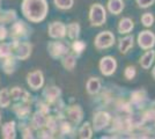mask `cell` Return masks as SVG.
I'll return each mask as SVG.
<instances>
[{"mask_svg": "<svg viewBox=\"0 0 155 139\" xmlns=\"http://www.w3.org/2000/svg\"><path fill=\"white\" fill-rule=\"evenodd\" d=\"M114 44H115V35L109 30L100 33L94 41V45L97 50L108 49V48H111Z\"/></svg>", "mask_w": 155, "mask_h": 139, "instance_id": "7", "label": "cell"}, {"mask_svg": "<svg viewBox=\"0 0 155 139\" xmlns=\"http://www.w3.org/2000/svg\"><path fill=\"white\" fill-rule=\"evenodd\" d=\"M86 89H87V93L89 95L97 94L101 91V80H100V78H95V77L89 78L87 84H86Z\"/></svg>", "mask_w": 155, "mask_h": 139, "instance_id": "21", "label": "cell"}, {"mask_svg": "<svg viewBox=\"0 0 155 139\" xmlns=\"http://www.w3.org/2000/svg\"><path fill=\"white\" fill-rule=\"evenodd\" d=\"M78 134H79V138L81 139H91L93 137V127H91V123L89 122L84 123L81 127L79 129Z\"/></svg>", "mask_w": 155, "mask_h": 139, "instance_id": "29", "label": "cell"}, {"mask_svg": "<svg viewBox=\"0 0 155 139\" xmlns=\"http://www.w3.org/2000/svg\"><path fill=\"white\" fill-rule=\"evenodd\" d=\"M31 102H26V101H20V102H14L12 104V110L16 115L19 121L23 119H29L30 114H31Z\"/></svg>", "mask_w": 155, "mask_h": 139, "instance_id": "8", "label": "cell"}, {"mask_svg": "<svg viewBox=\"0 0 155 139\" xmlns=\"http://www.w3.org/2000/svg\"><path fill=\"white\" fill-rule=\"evenodd\" d=\"M1 137L4 139H15L16 138V122L8 121L0 126Z\"/></svg>", "mask_w": 155, "mask_h": 139, "instance_id": "18", "label": "cell"}, {"mask_svg": "<svg viewBox=\"0 0 155 139\" xmlns=\"http://www.w3.org/2000/svg\"><path fill=\"white\" fill-rule=\"evenodd\" d=\"M13 45V55L18 60H27L32 52V44L28 41L11 40Z\"/></svg>", "mask_w": 155, "mask_h": 139, "instance_id": "3", "label": "cell"}, {"mask_svg": "<svg viewBox=\"0 0 155 139\" xmlns=\"http://www.w3.org/2000/svg\"><path fill=\"white\" fill-rule=\"evenodd\" d=\"M155 21L154 15L152 13H145L141 16V22L145 27H152Z\"/></svg>", "mask_w": 155, "mask_h": 139, "instance_id": "35", "label": "cell"}, {"mask_svg": "<svg viewBox=\"0 0 155 139\" xmlns=\"http://www.w3.org/2000/svg\"><path fill=\"white\" fill-rule=\"evenodd\" d=\"M136 74H137V70H136V66H133V65L126 66L125 71H124V77L127 80H132L136 77Z\"/></svg>", "mask_w": 155, "mask_h": 139, "instance_id": "36", "label": "cell"}, {"mask_svg": "<svg viewBox=\"0 0 155 139\" xmlns=\"http://www.w3.org/2000/svg\"><path fill=\"white\" fill-rule=\"evenodd\" d=\"M133 44H134V38H133V36H125L123 38H120L119 40V52L125 55V53L129 52V50L131 48H133Z\"/></svg>", "mask_w": 155, "mask_h": 139, "instance_id": "23", "label": "cell"}, {"mask_svg": "<svg viewBox=\"0 0 155 139\" xmlns=\"http://www.w3.org/2000/svg\"><path fill=\"white\" fill-rule=\"evenodd\" d=\"M11 93V98L13 102H20V101H26V102H31L34 103V98L30 95V93L26 91L25 88L19 86L13 87L12 89H9Z\"/></svg>", "mask_w": 155, "mask_h": 139, "instance_id": "14", "label": "cell"}, {"mask_svg": "<svg viewBox=\"0 0 155 139\" xmlns=\"http://www.w3.org/2000/svg\"><path fill=\"white\" fill-rule=\"evenodd\" d=\"M8 37V29H7L5 25H0V42L5 41Z\"/></svg>", "mask_w": 155, "mask_h": 139, "instance_id": "38", "label": "cell"}, {"mask_svg": "<svg viewBox=\"0 0 155 139\" xmlns=\"http://www.w3.org/2000/svg\"><path fill=\"white\" fill-rule=\"evenodd\" d=\"M100 70H101V73L105 75V77H110L114 73L116 72L117 68V61L114 57L111 56H107V57H103L100 60Z\"/></svg>", "mask_w": 155, "mask_h": 139, "instance_id": "13", "label": "cell"}, {"mask_svg": "<svg viewBox=\"0 0 155 139\" xmlns=\"http://www.w3.org/2000/svg\"><path fill=\"white\" fill-rule=\"evenodd\" d=\"M0 8H1V0H0Z\"/></svg>", "mask_w": 155, "mask_h": 139, "instance_id": "41", "label": "cell"}, {"mask_svg": "<svg viewBox=\"0 0 155 139\" xmlns=\"http://www.w3.org/2000/svg\"><path fill=\"white\" fill-rule=\"evenodd\" d=\"M89 21L91 26L101 27L107 21V12L101 4H94L89 8Z\"/></svg>", "mask_w": 155, "mask_h": 139, "instance_id": "5", "label": "cell"}, {"mask_svg": "<svg viewBox=\"0 0 155 139\" xmlns=\"http://www.w3.org/2000/svg\"><path fill=\"white\" fill-rule=\"evenodd\" d=\"M0 67L2 68V71L6 73L7 75L13 74L16 71V67H18V59H16V57L14 55H12L9 57L0 59Z\"/></svg>", "mask_w": 155, "mask_h": 139, "instance_id": "16", "label": "cell"}, {"mask_svg": "<svg viewBox=\"0 0 155 139\" xmlns=\"http://www.w3.org/2000/svg\"><path fill=\"white\" fill-rule=\"evenodd\" d=\"M15 20H18V13H16V11H14V9L0 11V25L13 23Z\"/></svg>", "mask_w": 155, "mask_h": 139, "instance_id": "20", "label": "cell"}, {"mask_svg": "<svg viewBox=\"0 0 155 139\" xmlns=\"http://www.w3.org/2000/svg\"><path fill=\"white\" fill-rule=\"evenodd\" d=\"M70 49H71V46L65 41L61 40L51 41L48 44V52L50 55V57L53 59H60L66 53L70 52Z\"/></svg>", "mask_w": 155, "mask_h": 139, "instance_id": "4", "label": "cell"}, {"mask_svg": "<svg viewBox=\"0 0 155 139\" xmlns=\"http://www.w3.org/2000/svg\"><path fill=\"white\" fill-rule=\"evenodd\" d=\"M64 115L66 119H68L73 125H77L84 118V110L79 104H73L65 108Z\"/></svg>", "mask_w": 155, "mask_h": 139, "instance_id": "9", "label": "cell"}, {"mask_svg": "<svg viewBox=\"0 0 155 139\" xmlns=\"http://www.w3.org/2000/svg\"><path fill=\"white\" fill-rule=\"evenodd\" d=\"M134 28V22L131 20L130 18H123L119 20L118 23V31L120 34H127L132 31V29Z\"/></svg>", "mask_w": 155, "mask_h": 139, "instance_id": "25", "label": "cell"}, {"mask_svg": "<svg viewBox=\"0 0 155 139\" xmlns=\"http://www.w3.org/2000/svg\"><path fill=\"white\" fill-rule=\"evenodd\" d=\"M60 59H61V65H63V67L66 71L72 72L75 68V66H77V55L75 53H66L64 57H61Z\"/></svg>", "mask_w": 155, "mask_h": 139, "instance_id": "19", "label": "cell"}, {"mask_svg": "<svg viewBox=\"0 0 155 139\" xmlns=\"http://www.w3.org/2000/svg\"><path fill=\"white\" fill-rule=\"evenodd\" d=\"M11 103H12V98H11L9 89L2 88L0 91V108L1 109L8 108V107H11Z\"/></svg>", "mask_w": 155, "mask_h": 139, "instance_id": "27", "label": "cell"}, {"mask_svg": "<svg viewBox=\"0 0 155 139\" xmlns=\"http://www.w3.org/2000/svg\"><path fill=\"white\" fill-rule=\"evenodd\" d=\"M138 44L143 50L153 49L155 45V35L149 30H145L138 35Z\"/></svg>", "mask_w": 155, "mask_h": 139, "instance_id": "15", "label": "cell"}, {"mask_svg": "<svg viewBox=\"0 0 155 139\" xmlns=\"http://www.w3.org/2000/svg\"><path fill=\"white\" fill-rule=\"evenodd\" d=\"M42 96H43V100L51 107L57 100L61 98V89L58 86H54V85H48L43 89Z\"/></svg>", "mask_w": 155, "mask_h": 139, "instance_id": "11", "label": "cell"}, {"mask_svg": "<svg viewBox=\"0 0 155 139\" xmlns=\"http://www.w3.org/2000/svg\"><path fill=\"white\" fill-rule=\"evenodd\" d=\"M21 13L25 19L31 23H39L45 20L49 13V5L46 0H22Z\"/></svg>", "mask_w": 155, "mask_h": 139, "instance_id": "1", "label": "cell"}, {"mask_svg": "<svg viewBox=\"0 0 155 139\" xmlns=\"http://www.w3.org/2000/svg\"><path fill=\"white\" fill-rule=\"evenodd\" d=\"M108 9L111 14H115V15L120 14L124 9L123 0H109L108 1Z\"/></svg>", "mask_w": 155, "mask_h": 139, "instance_id": "26", "label": "cell"}, {"mask_svg": "<svg viewBox=\"0 0 155 139\" xmlns=\"http://www.w3.org/2000/svg\"><path fill=\"white\" fill-rule=\"evenodd\" d=\"M147 99V93L143 89H139V91H134L131 94V103L133 104H142Z\"/></svg>", "mask_w": 155, "mask_h": 139, "instance_id": "28", "label": "cell"}, {"mask_svg": "<svg viewBox=\"0 0 155 139\" xmlns=\"http://www.w3.org/2000/svg\"><path fill=\"white\" fill-rule=\"evenodd\" d=\"M36 134H37V138H41V139L54 138L53 133H52L49 129H46L45 126H44V127H42V129H39V130H37V131H36Z\"/></svg>", "mask_w": 155, "mask_h": 139, "instance_id": "34", "label": "cell"}, {"mask_svg": "<svg viewBox=\"0 0 155 139\" xmlns=\"http://www.w3.org/2000/svg\"><path fill=\"white\" fill-rule=\"evenodd\" d=\"M48 35L52 40H63L66 36V26L60 21H53L48 27Z\"/></svg>", "mask_w": 155, "mask_h": 139, "instance_id": "12", "label": "cell"}, {"mask_svg": "<svg viewBox=\"0 0 155 139\" xmlns=\"http://www.w3.org/2000/svg\"><path fill=\"white\" fill-rule=\"evenodd\" d=\"M87 48V44L84 43V41H80V40H74V42L72 43L71 49L73 50V53L75 55H81V53L84 51V49Z\"/></svg>", "mask_w": 155, "mask_h": 139, "instance_id": "32", "label": "cell"}, {"mask_svg": "<svg viewBox=\"0 0 155 139\" xmlns=\"http://www.w3.org/2000/svg\"><path fill=\"white\" fill-rule=\"evenodd\" d=\"M110 122H111V116H110L109 113H107V111H97L93 116L91 127L95 131H102L104 127H107L109 125Z\"/></svg>", "mask_w": 155, "mask_h": 139, "instance_id": "10", "label": "cell"}, {"mask_svg": "<svg viewBox=\"0 0 155 139\" xmlns=\"http://www.w3.org/2000/svg\"><path fill=\"white\" fill-rule=\"evenodd\" d=\"M155 2V0H137V4L140 8H148Z\"/></svg>", "mask_w": 155, "mask_h": 139, "instance_id": "37", "label": "cell"}, {"mask_svg": "<svg viewBox=\"0 0 155 139\" xmlns=\"http://www.w3.org/2000/svg\"><path fill=\"white\" fill-rule=\"evenodd\" d=\"M13 55V45L12 42H0V59L6 58Z\"/></svg>", "mask_w": 155, "mask_h": 139, "instance_id": "30", "label": "cell"}, {"mask_svg": "<svg viewBox=\"0 0 155 139\" xmlns=\"http://www.w3.org/2000/svg\"><path fill=\"white\" fill-rule=\"evenodd\" d=\"M152 77H153L154 80H155V66L153 67V70H152Z\"/></svg>", "mask_w": 155, "mask_h": 139, "instance_id": "39", "label": "cell"}, {"mask_svg": "<svg viewBox=\"0 0 155 139\" xmlns=\"http://www.w3.org/2000/svg\"><path fill=\"white\" fill-rule=\"evenodd\" d=\"M26 79L28 87L34 92H37L44 86V74L41 70H35L29 72L27 74Z\"/></svg>", "mask_w": 155, "mask_h": 139, "instance_id": "6", "label": "cell"}, {"mask_svg": "<svg viewBox=\"0 0 155 139\" xmlns=\"http://www.w3.org/2000/svg\"><path fill=\"white\" fill-rule=\"evenodd\" d=\"M35 106H36V110H39L45 115H49L51 111V107L46 103L44 100H36L35 101Z\"/></svg>", "mask_w": 155, "mask_h": 139, "instance_id": "33", "label": "cell"}, {"mask_svg": "<svg viewBox=\"0 0 155 139\" xmlns=\"http://www.w3.org/2000/svg\"><path fill=\"white\" fill-rule=\"evenodd\" d=\"M53 4L58 9L67 11V9H71L73 7L74 0H53Z\"/></svg>", "mask_w": 155, "mask_h": 139, "instance_id": "31", "label": "cell"}, {"mask_svg": "<svg viewBox=\"0 0 155 139\" xmlns=\"http://www.w3.org/2000/svg\"><path fill=\"white\" fill-rule=\"evenodd\" d=\"M0 126H1V113H0Z\"/></svg>", "mask_w": 155, "mask_h": 139, "instance_id": "40", "label": "cell"}, {"mask_svg": "<svg viewBox=\"0 0 155 139\" xmlns=\"http://www.w3.org/2000/svg\"><path fill=\"white\" fill-rule=\"evenodd\" d=\"M46 117H48V115L43 114L42 111H39V110H36V111L29 117L30 126H31L35 131H37L39 129L44 127L46 123Z\"/></svg>", "mask_w": 155, "mask_h": 139, "instance_id": "17", "label": "cell"}, {"mask_svg": "<svg viewBox=\"0 0 155 139\" xmlns=\"http://www.w3.org/2000/svg\"><path fill=\"white\" fill-rule=\"evenodd\" d=\"M154 58H155V51L152 50V49H149L148 51H146V52L140 57L139 63H140V65H141L142 68L148 70V68H150V66H152V64H153V61H154Z\"/></svg>", "mask_w": 155, "mask_h": 139, "instance_id": "22", "label": "cell"}, {"mask_svg": "<svg viewBox=\"0 0 155 139\" xmlns=\"http://www.w3.org/2000/svg\"><path fill=\"white\" fill-rule=\"evenodd\" d=\"M81 31V27L78 22H71L66 26V36H68L70 40H77Z\"/></svg>", "mask_w": 155, "mask_h": 139, "instance_id": "24", "label": "cell"}, {"mask_svg": "<svg viewBox=\"0 0 155 139\" xmlns=\"http://www.w3.org/2000/svg\"><path fill=\"white\" fill-rule=\"evenodd\" d=\"M31 35V29L29 25L23 20H15L8 30V36L11 40L14 41H25Z\"/></svg>", "mask_w": 155, "mask_h": 139, "instance_id": "2", "label": "cell"}]
</instances>
